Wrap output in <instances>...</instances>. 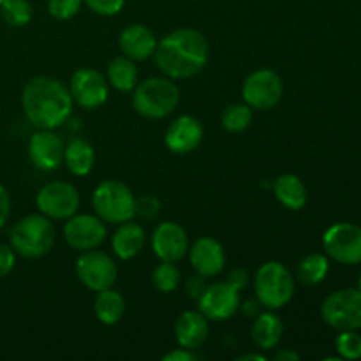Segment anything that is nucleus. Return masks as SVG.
Listing matches in <instances>:
<instances>
[{
    "mask_svg": "<svg viewBox=\"0 0 361 361\" xmlns=\"http://www.w3.org/2000/svg\"><path fill=\"white\" fill-rule=\"evenodd\" d=\"M120 49L123 55L129 56L134 62L140 60H147L154 55L155 48H157V39H155L154 32L141 23H133L122 30L118 37Z\"/></svg>",
    "mask_w": 361,
    "mask_h": 361,
    "instance_id": "6ab92c4d",
    "label": "nucleus"
},
{
    "mask_svg": "<svg viewBox=\"0 0 361 361\" xmlns=\"http://www.w3.org/2000/svg\"><path fill=\"white\" fill-rule=\"evenodd\" d=\"M76 275L81 284L90 291H102L113 288L118 277V268L108 252L92 249L81 252L76 261Z\"/></svg>",
    "mask_w": 361,
    "mask_h": 361,
    "instance_id": "6e6552de",
    "label": "nucleus"
},
{
    "mask_svg": "<svg viewBox=\"0 0 361 361\" xmlns=\"http://www.w3.org/2000/svg\"><path fill=\"white\" fill-rule=\"evenodd\" d=\"M83 0H48V13L55 20H71L81 9Z\"/></svg>",
    "mask_w": 361,
    "mask_h": 361,
    "instance_id": "2f4dec72",
    "label": "nucleus"
},
{
    "mask_svg": "<svg viewBox=\"0 0 361 361\" xmlns=\"http://www.w3.org/2000/svg\"><path fill=\"white\" fill-rule=\"evenodd\" d=\"M252 341L256 345L264 351H270L279 345L282 341V334H284V324H282L281 317L274 312H261L257 314L256 319L252 323Z\"/></svg>",
    "mask_w": 361,
    "mask_h": 361,
    "instance_id": "4be33fe9",
    "label": "nucleus"
},
{
    "mask_svg": "<svg viewBox=\"0 0 361 361\" xmlns=\"http://www.w3.org/2000/svg\"><path fill=\"white\" fill-rule=\"evenodd\" d=\"M274 192L279 203L284 204L288 210H302L307 204V187L302 180L293 173L281 175L274 182Z\"/></svg>",
    "mask_w": 361,
    "mask_h": 361,
    "instance_id": "5701e85b",
    "label": "nucleus"
},
{
    "mask_svg": "<svg viewBox=\"0 0 361 361\" xmlns=\"http://www.w3.org/2000/svg\"><path fill=\"white\" fill-rule=\"evenodd\" d=\"M180 102V90L171 78H148L133 90V106L141 116L161 120L171 115Z\"/></svg>",
    "mask_w": 361,
    "mask_h": 361,
    "instance_id": "7ed1b4c3",
    "label": "nucleus"
},
{
    "mask_svg": "<svg viewBox=\"0 0 361 361\" xmlns=\"http://www.w3.org/2000/svg\"><path fill=\"white\" fill-rule=\"evenodd\" d=\"M161 212V201L157 200L152 194H143V196L136 197V203H134V214L137 215L143 221H152L155 219Z\"/></svg>",
    "mask_w": 361,
    "mask_h": 361,
    "instance_id": "473e14b6",
    "label": "nucleus"
},
{
    "mask_svg": "<svg viewBox=\"0 0 361 361\" xmlns=\"http://www.w3.org/2000/svg\"><path fill=\"white\" fill-rule=\"evenodd\" d=\"M210 55L208 41L194 28H178L162 37L154 51L155 63L171 80H187L204 69Z\"/></svg>",
    "mask_w": 361,
    "mask_h": 361,
    "instance_id": "f257e3e1",
    "label": "nucleus"
},
{
    "mask_svg": "<svg viewBox=\"0 0 361 361\" xmlns=\"http://www.w3.org/2000/svg\"><path fill=\"white\" fill-rule=\"evenodd\" d=\"M73 102L85 109H97L108 101V80L99 71L83 67L73 74L69 83Z\"/></svg>",
    "mask_w": 361,
    "mask_h": 361,
    "instance_id": "f8f14e48",
    "label": "nucleus"
},
{
    "mask_svg": "<svg viewBox=\"0 0 361 361\" xmlns=\"http://www.w3.org/2000/svg\"><path fill=\"white\" fill-rule=\"evenodd\" d=\"M66 145L51 129H39L28 141V157L41 171H55L63 164Z\"/></svg>",
    "mask_w": 361,
    "mask_h": 361,
    "instance_id": "2eb2a0df",
    "label": "nucleus"
},
{
    "mask_svg": "<svg viewBox=\"0 0 361 361\" xmlns=\"http://www.w3.org/2000/svg\"><path fill=\"white\" fill-rule=\"evenodd\" d=\"M0 14L11 27H25L32 20V6L28 0H4L0 4Z\"/></svg>",
    "mask_w": 361,
    "mask_h": 361,
    "instance_id": "c85d7f7f",
    "label": "nucleus"
},
{
    "mask_svg": "<svg viewBox=\"0 0 361 361\" xmlns=\"http://www.w3.org/2000/svg\"><path fill=\"white\" fill-rule=\"evenodd\" d=\"M4 2V0H0V4H2Z\"/></svg>",
    "mask_w": 361,
    "mask_h": 361,
    "instance_id": "c03bdc74",
    "label": "nucleus"
},
{
    "mask_svg": "<svg viewBox=\"0 0 361 361\" xmlns=\"http://www.w3.org/2000/svg\"><path fill=\"white\" fill-rule=\"evenodd\" d=\"M203 141V126L190 115H182L171 122L166 130V147L178 155H187L196 150Z\"/></svg>",
    "mask_w": 361,
    "mask_h": 361,
    "instance_id": "a211bd4d",
    "label": "nucleus"
},
{
    "mask_svg": "<svg viewBox=\"0 0 361 361\" xmlns=\"http://www.w3.org/2000/svg\"><path fill=\"white\" fill-rule=\"evenodd\" d=\"M94 312L102 324L113 326L126 314V300L113 288L102 289V291L97 293L94 300Z\"/></svg>",
    "mask_w": 361,
    "mask_h": 361,
    "instance_id": "393cba45",
    "label": "nucleus"
},
{
    "mask_svg": "<svg viewBox=\"0 0 361 361\" xmlns=\"http://www.w3.org/2000/svg\"><path fill=\"white\" fill-rule=\"evenodd\" d=\"M162 360L164 361H196L197 356H196V353L190 351V349L178 348V349H173L171 353H168V355L162 356Z\"/></svg>",
    "mask_w": 361,
    "mask_h": 361,
    "instance_id": "58836bf2",
    "label": "nucleus"
},
{
    "mask_svg": "<svg viewBox=\"0 0 361 361\" xmlns=\"http://www.w3.org/2000/svg\"><path fill=\"white\" fill-rule=\"evenodd\" d=\"M190 256V267L194 271L203 277L212 279L217 277L226 264V252L221 242L210 236H203V238L196 240L192 247H189Z\"/></svg>",
    "mask_w": 361,
    "mask_h": 361,
    "instance_id": "f3484780",
    "label": "nucleus"
},
{
    "mask_svg": "<svg viewBox=\"0 0 361 361\" xmlns=\"http://www.w3.org/2000/svg\"><path fill=\"white\" fill-rule=\"evenodd\" d=\"M252 108L247 102H235L222 111L221 123L229 133H242L252 122Z\"/></svg>",
    "mask_w": 361,
    "mask_h": 361,
    "instance_id": "cd10ccee",
    "label": "nucleus"
},
{
    "mask_svg": "<svg viewBox=\"0 0 361 361\" xmlns=\"http://www.w3.org/2000/svg\"><path fill=\"white\" fill-rule=\"evenodd\" d=\"M243 314H245V316H257V314H261V303L257 302V298L256 300H252V302H245L243 303Z\"/></svg>",
    "mask_w": 361,
    "mask_h": 361,
    "instance_id": "ea45409f",
    "label": "nucleus"
},
{
    "mask_svg": "<svg viewBox=\"0 0 361 361\" xmlns=\"http://www.w3.org/2000/svg\"><path fill=\"white\" fill-rule=\"evenodd\" d=\"M321 316L328 326L338 331L361 328V291L345 288L331 293L321 305Z\"/></svg>",
    "mask_w": 361,
    "mask_h": 361,
    "instance_id": "0eeeda50",
    "label": "nucleus"
},
{
    "mask_svg": "<svg viewBox=\"0 0 361 361\" xmlns=\"http://www.w3.org/2000/svg\"><path fill=\"white\" fill-rule=\"evenodd\" d=\"M21 108L28 122L37 129H56L69 120L73 97L56 78H32L21 92Z\"/></svg>",
    "mask_w": 361,
    "mask_h": 361,
    "instance_id": "f03ea898",
    "label": "nucleus"
},
{
    "mask_svg": "<svg viewBox=\"0 0 361 361\" xmlns=\"http://www.w3.org/2000/svg\"><path fill=\"white\" fill-rule=\"evenodd\" d=\"M11 215V197L9 192L6 190V187L0 183V228H4V224L7 222Z\"/></svg>",
    "mask_w": 361,
    "mask_h": 361,
    "instance_id": "4c0bfd02",
    "label": "nucleus"
},
{
    "mask_svg": "<svg viewBox=\"0 0 361 361\" xmlns=\"http://www.w3.org/2000/svg\"><path fill=\"white\" fill-rule=\"evenodd\" d=\"M275 361H300V355L293 349H284V351H279L275 355Z\"/></svg>",
    "mask_w": 361,
    "mask_h": 361,
    "instance_id": "a19ab883",
    "label": "nucleus"
},
{
    "mask_svg": "<svg viewBox=\"0 0 361 361\" xmlns=\"http://www.w3.org/2000/svg\"><path fill=\"white\" fill-rule=\"evenodd\" d=\"M11 247L27 259L46 256L55 243V228L51 219L42 214H32L20 219L11 229Z\"/></svg>",
    "mask_w": 361,
    "mask_h": 361,
    "instance_id": "20e7f679",
    "label": "nucleus"
},
{
    "mask_svg": "<svg viewBox=\"0 0 361 361\" xmlns=\"http://www.w3.org/2000/svg\"><path fill=\"white\" fill-rule=\"evenodd\" d=\"M80 192L69 182H49L37 192L35 203L39 212L51 221H63L73 217L80 208Z\"/></svg>",
    "mask_w": 361,
    "mask_h": 361,
    "instance_id": "1a4fd4ad",
    "label": "nucleus"
},
{
    "mask_svg": "<svg viewBox=\"0 0 361 361\" xmlns=\"http://www.w3.org/2000/svg\"><path fill=\"white\" fill-rule=\"evenodd\" d=\"M338 356L342 360H361V335L356 330H345L335 341Z\"/></svg>",
    "mask_w": 361,
    "mask_h": 361,
    "instance_id": "7c9ffc66",
    "label": "nucleus"
},
{
    "mask_svg": "<svg viewBox=\"0 0 361 361\" xmlns=\"http://www.w3.org/2000/svg\"><path fill=\"white\" fill-rule=\"evenodd\" d=\"M145 245V229L137 222L127 221L120 224L111 238L113 252L118 259L129 261L141 252Z\"/></svg>",
    "mask_w": 361,
    "mask_h": 361,
    "instance_id": "412c9836",
    "label": "nucleus"
},
{
    "mask_svg": "<svg viewBox=\"0 0 361 361\" xmlns=\"http://www.w3.org/2000/svg\"><path fill=\"white\" fill-rule=\"evenodd\" d=\"M247 360L264 361V356H261V355H243V356H238V361H247Z\"/></svg>",
    "mask_w": 361,
    "mask_h": 361,
    "instance_id": "79ce46f5",
    "label": "nucleus"
},
{
    "mask_svg": "<svg viewBox=\"0 0 361 361\" xmlns=\"http://www.w3.org/2000/svg\"><path fill=\"white\" fill-rule=\"evenodd\" d=\"M108 83L118 92H133L137 85V67L129 56H116L108 63Z\"/></svg>",
    "mask_w": 361,
    "mask_h": 361,
    "instance_id": "a878e982",
    "label": "nucleus"
},
{
    "mask_svg": "<svg viewBox=\"0 0 361 361\" xmlns=\"http://www.w3.org/2000/svg\"><path fill=\"white\" fill-rule=\"evenodd\" d=\"M323 247L337 263L358 264L361 263V228L349 222L331 226L324 233Z\"/></svg>",
    "mask_w": 361,
    "mask_h": 361,
    "instance_id": "9b49d317",
    "label": "nucleus"
},
{
    "mask_svg": "<svg viewBox=\"0 0 361 361\" xmlns=\"http://www.w3.org/2000/svg\"><path fill=\"white\" fill-rule=\"evenodd\" d=\"M152 249L161 261L176 263L189 250V236L176 222H161L152 235Z\"/></svg>",
    "mask_w": 361,
    "mask_h": 361,
    "instance_id": "dca6fc26",
    "label": "nucleus"
},
{
    "mask_svg": "<svg viewBox=\"0 0 361 361\" xmlns=\"http://www.w3.org/2000/svg\"><path fill=\"white\" fill-rule=\"evenodd\" d=\"M152 282L161 293H173L180 284V270L171 261H161L152 270Z\"/></svg>",
    "mask_w": 361,
    "mask_h": 361,
    "instance_id": "c756f323",
    "label": "nucleus"
},
{
    "mask_svg": "<svg viewBox=\"0 0 361 361\" xmlns=\"http://www.w3.org/2000/svg\"><path fill=\"white\" fill-rule=\"evenodd\" d=\"M358 289L361 291V275H360V282H358Z\"/></svg>",
    "mask_w": 361,
    "mask_h": 361,
    "instance_id": "37998d69",
    "label": "nucleus"
},
{
    "mask_svg": "<svg viewBox=\"0 0 361 361\" xmlns=\"http://www.w3.org/2000/svg\"><path fill=\"white\" fill-rule=\"evenodd\" d=\"M204 289H207V277L196 274V275H192V277L187 279L185 293H187V296H189V298L197 300L201 295H203Z\"/></svg>",
    "mask_w": 361,
    "mask_h": 361,
    "instance_id": "c9c22d12",
    "label": "nucleus"
},
{
    "mask_svg": "<svg viewBox=\"0 0 361 361\" xmlns=\"http://www.w3.org/2000/svg\"><path fill=\"white\" fill-rule=\"evenodd\" d=\"M210 326L208 319L197 310H187L180 314L175 323V338L180 348L196 351L207 342Z\"/></svg>",
    "mask_w": 361,
    "mask_h": 361,
    "instance_id": "aec40b11",
    "label": "nucleus"
},
{
    "mask_svg": "<svg viewBox=\"0 0 361 361\" xmlns=\"http://www.w3.org/2000/svg\"><path fill=\"white\" fill-rule=\"evenodd\" d=\"M197 302H200V312L208 321H228L240 309V291L228 281L215 282L207 286Z\"/></svg>",
    "mask_w": 361,
    "mask_h": 361,
    "instance_id": "ddd939ff",
    "label": "nucleus"
},
{
    "mask_svg": "<svg viewBox=\"0 0 361 361\" xmlns=\"http://www.w3.org/2000/svg\"><path fill=\"white\" fill-rule=\"evenodd\" d=\"M282 94H284V83L275 71H254L243 81V102H247L252 109L264 111L275 108L282 99Z\"/></svg>",
    "mask_w": 361,
    "mask_h": 361,
    "instance_id": "9d476101",
    "label": "nucleus"
},
{
    "mask_svg": "<svg viewBox=\"0 0 361 361\" xmlns=\"http://www.w3.org/2000/svg\"><path fill=\"white\" fill-rule=\"evenodd\" d=\"M63 238L74 250L80 252L97 249L106 238V222L101 221L97 215L74 214L73 217L67 219Z\"/></svg>",
    "mask_w": 361,
    "mask_h": 361,
    "instance_id": "4468645a",
    "label": "nucleus"
},
{
    "mask_svg": "<svg viewBox=\"0 0 361 361\" xmlns=\"http://www.w3.org/2000/svg\"><path fill=\"white\" fill-rule=\"evenodd\" d=\"M254 291L257 302L264 309L279 310L288 305L295 296V279L282 263L268 261L256 271Z\"/></svg>",
    "mask_w": 361,
    "mask_h": 361,
    "instance_id": "39448f33",
    "label": "nucleus"
},
{
    "mask_svg": "<svg viewBox=\"0 0 361 361\" xmlns=\"http://www.w3.org/2000/svg\"><path fill=\"white\" fill-rule=\"evenodd\" d=\"M88 9L101 16H115L123 9L126 0H83Z\"/></svg>",
    "mask_w": 361,
    "mask_h": 361,
    "instance_id": "72a5a7b5",
    "label": "nucleus"
},
{
    "mask_svg": "<svg viewBox=\"0 0 361 361\" xmlns=\"http://www.w3.org/2000/svg\"><path fill=\"white\" fill-rule=\"evenodd\" d=\"M134 203H136V197L133 190L118 180H104L95 187L92 194L95 215L108 224H122V222L133 221L136 217Z\"/></svg>",
    "mask_w": 361,
    "mask_h": 361,
    "instance_id": "423d86ee",
    "label": "nucleus"
},
{
    "mask_svg": "<svg viewBox=\"0 0 361 361\" xmlns=\"http://www.w3.org/2000/svg\"><path fill=\"white\" fill-rule=\"evenodd\" d=\"M328 270H330V263H328L326 256H323V254H309L298 263L296 277L302 284L316 286L324 281Z\"/></svg>",
    "mask_w": 361,
    "mask_h": 361,
    "instance_id": "bb28decb",
    "label": "nucleus"
},
{
    "mask_svg": "<svg viewBox=\"0 0 361 361\" xmlns=\"http://www.w3.org/2000/svg\"><path fill=\"white\" fill-rule=\"evenodd\" d=\"M95 152L83 137H73L63 150V162L67 169L76 176H87L94 168Z\"/></svg>",
    "mask_w": 361,
    "mask_h": 361,
    "instance_id": "b1692460",
    "label": "nucleus"
},
{
    "mask_svg": "<svg viewBox=\"0 0 361 361\" xmlns=\"http://www.w3.org/2000/svg\"><path fill=\"white\" fill-rule=\"evenodd\" d=\"M228 282L235 289L242 291V289H245L247 286H249V274H247V270H243V268H235V270L229 271Z\"/></svg>",
    "mask_w": 361,
    "mask_h": 361,
    "instance_id": "e433bc0d",
    "label": "nucleus"
},
{
    "mask_svg": "<svg viewBox=\"0 0 361 361\" xmlns=\"http://www.w3.org/2000/svg\"><path fill=\"white\" fill-rule=\"evenodd\" d=\"M14 263H16V256H14L13 247L0 243V279L7 277L13 271Z\"/></svg>",
    "mask_w": 361,
    "mask_h": 361,
    "instance_id": "f704fd0d",
    "label": "nucleus"
}]
</instances>
